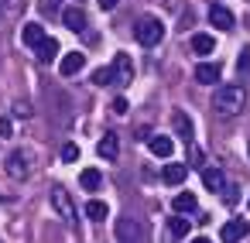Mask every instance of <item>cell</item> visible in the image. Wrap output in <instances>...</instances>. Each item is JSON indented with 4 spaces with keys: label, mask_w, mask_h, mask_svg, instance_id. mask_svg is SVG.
Returning a JSON list of instances; mask_svg holds the SVG:
<instances>
[{
    "label": "cell",
    "mask_w": 250,
    "mask_h": 243,
    "mask_svg": "<svg viewBox=\"0 0 250 243\" xmlns=\"http://www.w3.org/2000/svg\"><path fill=\"white\" fill-rule=\"evenodd\" d=\"M134 38H137L144 48H154V45H161V41H165V24H161V18H154V14H144V18L134 24Z\"/></svg>",
    "instance_id": "cell-1"
},
{
    "label": "cell",
    "mask_w": 250,
    "mask_h": 243,
    "mask_svg": "<svg viewBox=\"0 0 250 243\" xmlns=\"http://www.w3.org/2000/svg\"><path fill=\"white\" fill-rule=\"evenodd\" d=\"M216 110L219 113H240L243 110V103H247V93H243V86H236V82H229V86H219L216 89Z\"/></svg>",
    "instance_id": "cell-2"
},
{
    "label": "cell",
    "mask_w": 250,
    "mask_h": 243,
    "mask_svg": "<svg viewBox=\"0 0 250 243\" xmlns=\"http://www.w3.org/2000/svg\"><path fill=\"white\" fill-rule=\"evenodd\" d=\"M7 175L11 178H28L31 175V151H24V147L11 151L7 154Z\"/></svg>",
    "instance_id": "cell-3"
},
{
    "label": "cell",
    "mask_w": 250,
    "mask_h": 243,
    "mask_svg": "<svg viewBox=\"0 0 250 243\" xmlns=\"http://www.w3.org/2000/svg\"><path fill=\"white\" fill-rule=\"evenodd\" d=\"M52 205H55V212H59L65 223H76V205H72V199H69V192H65L62 185L52 188Z\"/></svg>",
    "instance_id": "cell-4"
},
{
    "label": "cell",
    "mask_w": 250,
    "mask_h": 243,
    "mask_svg": "<svg viewBox=\"0 0 250 243\" xmlns=\"http://www.w3.org/2000/svg\"><path fill=\"white\" fill-rule=\"evenodd\" d=\"M117 240H120V243H141V240H144V236H141V223L130 219V216L117 219Z\"/></svg>",
    "instance_id": "cell-5"
},
{
    "label": "cell",
    "mask_w": 250,
    "mask_h": 243,
    "mask_svg": "<svg viewBox=\"0 0 250 243\" xmlns=\"http://www.w3.org/2000/svg\"><path fill=\"white\" fill-rule=\"evenodd\" d=\"M96 154L103 158V161H117V154H120V137L110 130V134H103L100 137V144H96Z\"/></svg>",
    "instance_id": "cell-6"
},
{
    "label": "cell",
    "mask_w": 250,
    "mask_h": 243,
    "mask_svg": "<svg viewBox=\"0 0 250 243\" xmlns=\"http://www.w3.org/2000/svg\"><path fill=\"white\" fill-rule=\"evenodd\" d=\"M219 236H223V243H240L243 236H250V223H247V219H233V223L223 226Z\"/></svg>",
    "instance_id": "cell-7"
},
{
    "label": "cell",
    "mask_w": 250,
    "mask_h": 243,
    "mask_svg": "<svg viewBox=\"0 0 250 243\" xmlns=\"http://www.w3.org/2000/svg\"><path fill=\"white\" fill-rule=\"evenodd\" d=\"M209 24H212V28H223V31L233 28V14L219 4V0H212V4H209Z\"/></svg>",
    "instance_id": "cell-8"
},
{
    "label": "cell",
    "mask_w": 250,
    "mask_h": 243,
    "mask_svg": "<svg viewBox=\"0 0 250 243\" xmlns=\"http://www.w3.org/2000/svg\"><path fill=\"white\" fill-rule=\"evenodd\" d=\"M62 21L69 31H86V11L83 7H65L62 11Z\"/></svg>",
    "instance_id": "cell-9"
},
{
    "label": "cell",
    "mask_w": 250,
    "mask_h": 243,
    "mask_svg": "<svg viewBox=\"0 0 250 243\" xmlns=\"http://www.w3.org/2000/svg\"><path fill=\"white\" fill-rule=\"evenodd\" d=\"M83 65H86V55H83V52H69V55L59 62V72H62V76H76V72H83Z\"/></svg>",
    "instance_id": "cell-10"
},
{
    "label": "cell",
    "mask_w": 250,
    "mask_h": 243,
    "mask_svg": "<svg viewBox=\"0 0 250 243\" xmlns=\"http://www.w3.org/2000/svg\"><path fill=\"white\" fill-rule=\"evenodd\" d=\"M113 79H117V82H130V79H134V62H130L127 55H117V59H113Z\"/></svg>",
    "instance_id": "cell-11"
},
{
    "label": "cell",
    "mask_w": 250,
    "mask_h": 243,
    "mask_svg": "<svg viewBox=\"0 0 250 243\" xmlns=\"http://www.w3.org/2000/svg\"><path fill=\"white\" fill-rule=\"evenodd\" d=\"M195 82H202V86L219 82V65H216V62H202V65H195Z\"/></svg>",
    "instance_id": "cell-12"
},
{
    "label": "cell",
    "mask_w": 250,
    "mask_h": 243,
    "mask_svg": "<svg viewBox=\"0 0 250 243\" xmlns=\"http://www.w3.org/2000/svg\"><path fill=\"white\" fill-rule=\"evenodd\" d=\"M21 41H24L28 48H38V45L45 41V28H42V24H24V31H21Z\"/></svg>",
    "instance_id": "cell-13"
},
{
    "label": "cell",
    "mask_w": 250,
    "mask_h": 243,
    "mask_svg": "<svg viewBox=\"0 0 250 243\" xmlns=\"http://www.w3.org/2000/svg\"><path fill=\"white\" fill-rule=\"evenodd\" d=\"M202 185H206L209 192H223V188H226V178H223L219 168H206V171H202Z\"/></svg>",
    "instance_id": "cell-14"
},
{
    "label": "cell",
    "mask_w": 250,
    "mask_h": 243,
    "mask_svg": "<svg viewBox=\"0 0 250 243\" xmlns=\"http://www.w3.org/2000/svg\"><path fill=\"white\" fill-rule=\"evenodd\" d=\"M192 52L195 55H212L216 52V38L212 35H192Z\"/></svg>",
    "instance_id": "cell-15"
},
{
    "label": "cell",
    "mask_w": 250,
    "mask_h": 243,
    "mask_svg": "<svg viewBox=\"0 0 250 243\" xmlns=\"http://www.w3.org/2000/svg\"><path fill=\"white\" fill-rule=\"evenodd\" d=\"M151 154L171 158V154H175V141H171V137H151Z\"/></svg>",
    "instance_id": "cell-16"
},
{
    "label": "cell",
    "mask_w": 250,
    "mask_h": 243,
    "mask_svg": "<svg viewBox=\"0 0 250 243\" xmlns=\"http://www.w3.org/2000/svg\"><path fill=\"white\" fill-rule=\"evenodd\" d=\"M171 209L182 216V212H195V195L192 192H178L175 199H171Z\"/></svg>",
    "instance_id": "cell-17"
},
{
    "label": "cell",
    "mask_w": 250,
    "mask_h": 243,
    "mask_svg": "<svg viewBox=\"0 0 250 243\" xmlns=\"http://www.w3.org/2000/svg\"><path fill=\"white\" fill-rule=\"evenodd\" d=\"M38 59H42V62H55V59H59V41L45 35V41L38 45Z\"/></svg>",
    "instance_id": "cell-18"
},
{
    "label": "cell",
    "mask_w": 250,
    "mask_h": 243,
    "mask_svg": "<svg viewBox=\"0 0 250 243\" xmlns=\"http://www.w3.org/2000/svg\"><path fill=\"white\" fill-rule=\"evenodd\" d=\"M185 175H188L185 164H168V168H165V182H168V185H182Z\"/></svg>",
    "instance_id": "cell-19"
},
{
    "label": "cell",
    "mask_w": 250,
    "mask_h": 243,
    "mask_svg": "<svg viewBox=\"0 0 250 243\" xmlns=\"http://www.w3.org/2000/svg\"><path fill=\"white\" fill-rule=\"evenodd\" d=\"M79 185L89 188V192H96V188H100V171H96V168H86V171L79 175Z\"/></svg>",
    "instance_id": "cell-20"
},
{
    "label": "cell",
    "mask_w": 250,
    "mask_h": 243,
    "mask_svg": "<svg viewBox=\"0 0 250 243\" xmlns=\"http://www.w3.org/2000/svg\"><path fill=\"white\" fill-rule=\"evenodd\" d=\"M171 123H175V130H178L182 137H192V120H188V113H175Z\"/></svg>",
    "instance_id": "cell-21"
},
{
    "label": "cell",
    "mask_w": 250,
    "mask_h": 243,
    "mask_svg": "<svg viewBox=\"0 0 250 243\" xmlns=\"http://www.w3.org/2000/svg\"><path fill=\"white\" fill-rule=\"evenodd\" d=\"M106 212H110V209H106V202H100V199H93V202L86 205V216H89V219H96V223H100V219H106Z\"/></svg>",
    "instance_id": "cell-22"
},
{
    "label": "cell",
    "mask_w": 250,
    "mask_h": 243,
    "mask_svg": "<svg viewBox=\"0 0 250 243\" xmlns=\"http://www.w3.org/2000/svg\"><path fill=\"white\" fill-rule=\"evenodd\" d=\"M110 82H117V79H113V65H106V69H96V72H93V86H110Z\"/></svg>",
    "instance_id": "cell-23"
},
{
    "label": "cell",
    "mask_w": 250,
    "mask_h": 243,
    "mask_svg": "<svg viewBox=\"0 0 250 243\" xmlns=\"http://www.w3.org/2000/svg\"><path fill=\"white\" fill-rule=\"evenodd\" d=\"M188 229H192V223H188V219H182V216H178V219H171V233H175V236H188Z\"/></svg>",
    "instance_id": "cell-24"
},
{
    "label": "cell",
    "mask_w": 250,
    "mask_h": 243,
    "mask_svg": "<svg viewBox=\"0 0 250 243\" xmlns=\"http://www.w3.org/2000/svg\"><path fill=\"white\" fill-rule=\"evenodd\" d=\"M62 161H69V164L79 161V144H65V147H62Z\"/></svg>",
    "instance_id": "cell-25"
},
{
    "label": "cell",
    "mask_w": 250,
    "mask_h": 243,
    "mask_svg": "<svg viewBox=\"0 0 250 243\" xmlns=\"http://www.w3.org/2000/svg\"><path fill=\"white\" fill-rule=\"evenodd\" d=\"M240 76H250V48L240 52Z\"/></svg>",
    "instance_id": "cell-26"
},
{
    "label": "cell",
    "mask_w": 250,
    "mask_h": 243,
    "mask_svg": "<svg viewBox=\"0 0 250 243\" xmlns=\"http://www.w3.org/2000/svg\"><path fill=\"white\" fill-rule=\"evenodd\" d=\"M11 134H14V123L7 117H0V137H11Z\"/></svg>",
    "instance_id": "cell-27"
},
{
    "label": "cell",
    "mask_w": 250,
    "mask_h": 243,
    "mask_svg": "<svg viewBox=\"0 0 250 243\" xmlns=\"http://www.w3.org/2000/svg\"><path fill=\"white\" fill-rule=\"evenodd\" d=\"M38 7H42L45 14H55V11H59V0H38Z\"/></svg>",
    "instance_id": "cell-28"
},
{
    "label": "cell",
    "mask_w": 250,
    "mask_h": 243,
    "mask_svg": "<svg viewBox=\"0 0 250 243\" xmlns=\"http://www.w3.org/2000/svg\"><path fill=\"white\" fill-rule=\"evenodd\" d=\"M113 113H127V100H124V96L113 100Z\"/></svg>",
    "instance_id": "cell-29"
},
{
    "label": "cell",
    "mask_w": 250,
    "mask_h": 243,
    "mask_svg": "<svg viewBox=\"0 0 250 243\" xmlns=\"http://www.w3.org/2000/svg\"><path fill=\"white\" fill-rule=\"evenodd\" d=\"M14 113H18V117H31V106H28V103H14Z\"/></svg>",
    "instance_id": "cell-30"
},
{
    "label": "cell",
    "mask_w": 250,
    "mask_h": 243,
    "mask_svg": "<svg viewBox=\"0 0 250 243\" xmlns=\"http://www.w3.org/2000/svg\"><path fill=\"white\" fill-rule=\"evenodd\" d=\"M100 7H103V11H113V7H117V0H100Z\"/></svg>",
    "instance_id": "cell-31"
},
{
    "label": "cell",
    "mask_w": 250,
    "mask_h": 243,
    "mask_svg": "<svg viewBox=\"0 0 250 243\" xmlns=\"http://www.w3.org/2000/svg\"><path fill=\"white\" fill-rule=\"evenodd\" d=\"M4 11H7V0H0V18H4Z\"/></svg>",
    "instance_id": "cell-32"
},
{
    "label": "cell",
    "mask_w": 250,
    "mask_h": 243,
    "mask_svg": "<svg viewBox=\"0 0 250 243\" xmlns=\"http://www.w3.org/2000/svg\"><path fill=\"white\" fill-rule=\"evenodd\" d=\"M192 243H212V240H206V236H199V240H192Z\"/></svg>",
    "instance_id": "cell-33"
}]
</instances>
